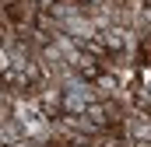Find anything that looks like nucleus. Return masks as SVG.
<instances>
[{
	"label": "nucleus",
	"mask_w": 151,
	"mask_h": 147,
	"mask_svg": "<svg viewBox=\"0 0 151 147\" xmlns=\"http://www.w3.org/2000/svg\"><path fill=\"white\" fill-rule=\"evenodd\" d=\"M119 133H123L130 144H144V140H151V112L130 109L127 119L119 123Z\"/></svg>",
	"instance_id": "nucleus-1"
},
{
	"label": "nucleus",
	"mask_w": 151,
	"mask_h": 147,
	"mask_svg": "<svg viewBox=\"0 0 151 147\" xmlns=\"http://www.w3.org/2000/svg\"><path fill=\"white\" fill-rule=\"evenodd\" d=\"M74 70L81 74L84 81H95V77L102 74V67H99V60H95L91 53H84V49H81V56H77V60H74Z\"/></svg>",
	"instance_id": "nucleus-4"
},
{
	"label": "nucleus",
	"mask_w": 151,
	"mask_h": 147,
	"mask_svg": "<svg viewBox=\"0 0 151 147\" xmlns=\"http://www.w3.org/2000/svg\"><path fill=\"white\" fill-rule=\"evenodd\" d=\"M7 70H11V53L0 46V81H4V74H7Z\"/></svg>",
	"instance_id": "nucleus-5"
},
{
	"label": "nucleus",
	"mask_w": 151,
	"mask_h": 147,
	"mask_svg": "<svg viewBox=\"0 0 151 147\" xmlns=\"http://www.w3.org/2000/svg\"><path fill=\"white\" fill-rule=\"evenodd\" d=\"M60 32H63V35H70L77 46H84L88 39L99 35V32H95V25H91V18L84 14V7H81V11H74V14H67V18L60 21Z\"/></svg>",
	"instance_id": "nucleus-2"
},
{
	"label": "nucleus",
	"mask_w": 151,
	"mask_h": 147,
	"mask_svg": "<svg viewBox=\"0 0 151 147\" xmlns=\"http://www.w3.org/2000/svg\"><path fill=\"white\" fill-rule=\"evenodd\" d=\"M18 140H25V130H21V123L18 119H4L0 123V147H11V144H18Z\"/></svg>",
	"instance_id": "nucleus-3"
}]
</instances>
